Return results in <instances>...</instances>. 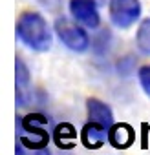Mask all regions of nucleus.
<instances>
[{
    "mask_svg": "<svg viewBox=\"0 0 150 155\" xmlns=\"http://www.w3.org/2000/svg\"><path fill=\"white\" fill-rule=\"evenodd\" d=\"M137 81H139L143 91L150 97V64H145L137 69Z\"/></svg>",
    "mask_w": 150,
    "mask_h": 155,
    "instance_id": "f8f14e48",
    "label": "nucleus"
},
{
    "mask_svg": "<svg viewBox=\"0 0 150 155\" xmlns=\"http://www.w3.org/2000/svg\"><path fill=\"white\" fill-rule=\"evenodd\" d=\"M17 155H51L48 148H42V150H28L26 146L22 144H17Z\"/></svg>",
    "mask_w": 150,
    "mask_h": 155,
    "instance_id": "ddd939ff",
    "label": "nucleus"
},
{
    "mask_svg": "<svg viewBox=\"0 0 150 155\" xmlns=\"http://www.w3.org/2000/svg\"><path fill=\"white\" fill-rule=\"evenodd\" d=\"M95 2H97V6H99V8H103V6L110 4V0H95Z\"/></svg>",
    "mask_w": 150,
    "mask_h": 155,
    "instance_id": "4468645a",
    "label": "nucleus"
},
{
    "mask_svg": "<svg viewBox=\"0 0 150 155\" xmlns=\"http://www.w3.org/2000/svg\"><path fill=\"white\" fill-rule=\"evenodd\" d=\"M86 113H88V120L99 122V124L106 126L108 130L114 124V111H112V108L106 102H103V101H99L95 97H90L86 101Z\"/></svg>",
    "mask_w": 150,
    "mask_h": 155,
    "instance_id": "6e6552de",
    "label": "nucleus"
},
{
    "mask_svg": "<svg viewBox=\"0 0 150 155\" xmlns=\"http://www.w3.org/2000/svg\"><path fill=\"white\" fill-rule=\"evenodd\" d=\"M135 142V131L126 122H114L108 130V144L115 150H126Z\"/></svg>",
    "mask_w": 150,
    "mask_h": 155,
    "instance_id": "0eeeda50",
    "label": "nucleus"
},
{
    "mask_svg": "<svg viewBox=\"0 0 150 155\" xmlns=\"http://www.w3.org/2000/svg\"><path fill=\"white\" fill-rule=\"evenodd\" d=\"M135 44L143 55H150V18L141 20L135 31Z\"/></svg>",
    "mask_w": 150,
    "mask_h": 155,
    "instance_id": "9d476101",
    "label": "nucleus"
},
{
    "mask_svg": "<svg viewBox=\"0 0 150 155\" xmlns=\"http://www.w3.org/2000/svg\"><path fill=\"white\" fill-rule=\"evenodd\" d=\"M141 11L143 8L139 0H110L108 4L110 20L119 29L132 28L141 18Z\"/></svg>",
    "mask_w": 150,
    "mask_h": 155,
    "instance_id": "20e7f679",
    "label": "nucleus"
},
{
    "mask_svg": "<svg viewBox=\"0 0 150 155\" xmlns=\"http://www.w3.org/2000/svg\"><path fill=\"white\" fill-rule=\"evenodd\" d=\"M53 29L59 40L71 51L83 53L90 48V37L77 20H71L68 17H59L53 24Z\"/></svg>",
    "mask_w": 150,
    "mask_h": 155,
    "instance_id": "7ed1b4c3",
    "label": "nucleus"
},
{
    "mask_svg": "<svg viewBox=\"0 0 150 155\" xmlns=\"http://www.w3.org/2000/svg\"><path fill=\"white\" fill-rule=\"evenodd\" d=\"M49 126V119L42 113H28L20 119L22 133L19 137L20 144L28 150H42L48 148L49 142V131L46 130Z\"/></svg>",
    "mask_w": 150,
    "mask_h": 155,
    "instance_id": "f03ea898",
    "label": "nucleus"
},
{
    "mask_svg": "<svg viewBox=\"0 0 150 155\" xmlns=\"http://www.w3.org/2000/svg\"><path fill=\"white\" fill-rule=\"evenodd\" d=\"M17 37L29 49L44 53L53 44V33L48 20L37 11H26L17 20Z\"/></svg>",
    "mask_w": 150,
    "mask_h": 155,
    "instance_id": "f257e3e1",
    "label": "nucleus"
},
{
    "mask_svg": "<svg viewBox=\"0 0 150 155\" xmlns=\"http://www.w3.org/2000/svg\"><path fill=\"white\" fill-rule=\"evenodd\" d=\"M70 15L73 20H77L81 26L88 29H97L101 26L99 6L95 0H70Z\"/></svg>",
    "mask_w": 150,
    "mask_h": 155,
    "instance_id": "39448f33",
    "label": "nucleus"
},
{
    "mask_svg": "<svg viewBox=\"0 0 150 155\" xmlns=\"http://www.w3.org/2000/svg\"><path fill=\"white\" fill-rule=\"evenodd\" d=\"M75 139H77V130L70 122H60L53 128V140L60 150H71L75 146Z\"/></svg>",
    "mask_w": 150,
    "mask_h": 155,
    "instance_id": "1a4fd4ad",
    "label": "nucleus"
},
{
    "mask_svg": "<svg viewBox=\"0 0 150 155\" xmlns=\"http://www.w3.org/2000/svg\"><path fill=\"white\" fill-rule=\"evenodd\" d=\"M81 142L84 148L88 150H99L104 146V142L108 140V128L99 124V122H92L88 120L83 128H81Z\"/></svg>",
    "mask_w": 150,
    "mask_h": 155,
    "instance_id": "423d86ee",
    "label": "nucleus"
},
{
    "mask_svg": "<svg viewBox=\"0 0 150 155\" xmlns=\"http://www.w3.org/2000/svg\"><path fill=\"white\" fill-rule=\"evenodd\" d=\"M29 84V69L26 68L22 58H17V88L24 90Z\"/></svg>",
    "mask_w": 150,
    "mask_h": 155,
    "instance_id": "9b49d317",
    "label": "nucleus"
}]
</instances>
